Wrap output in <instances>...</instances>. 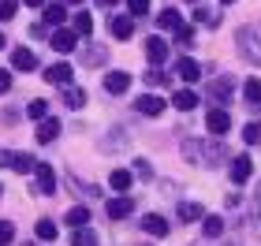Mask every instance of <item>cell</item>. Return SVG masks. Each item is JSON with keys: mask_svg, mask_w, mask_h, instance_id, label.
I'll return each instance as SVG.
<instances>
[{"mask_svg": "<svg viewBox=\"0 0 261 246\" xmlns=\"http://www.w3.org/2000/svg\"><path fill=\"white\" fill-rule=\"evenodd\" d=\"M205 127H209V134H228V127H231V112L228 108H213L209 116H205Z\"/></svg>", "mask_w": 261, "mask_h": 246, "instance_id": "1", "label": "cell"}, {"mask_svg": "<svg viewBox=\"0 0 261 246\" xmlns=\"http://www.w3.org/2000/svg\"><path fill=\"white\" fill-rule=\"evenodd\" d=\"M135 108H138L142 116H161L164 108H168V101L157 97V93H146V97H138V101H135Z\"/></svg>", "mask_w": 261, "mask_h": 246, "instance_id": "2", "label": "cell"}, {"mask_svg": "<svg viewBox=\"0 0 261 246\" xmlns=\"http://www.w3.org/2000/svg\"><path fill=\"white\" fill-rule=\"evenodd\" d=\"M105 90H109L112 97H120V93L130 90V75L127 71H109V75H105Z\"/></svg>", "mask_w": 261, "mask_h": 246, "instance_id": "3", "label": "cell"}, {"mask_svg": "<svg viewBox=\"0 0 261 246\" xmlns=\"http://www.w3.org/2000/svg\"><path fill=\"white\" fill-rule=\"evenodd\" d=\"M49 41H53V49H56V52H71V49H79V34H75V30H64V26L56 30Z\"/></svg>", "mask_w": 261, "mask_h": 246, "instance_id": "4", "label": "cell"}, {"mask_svg": "<svg viewBox=\"0 0 261 246\" xmlns=\"http://www.w3.org/2000/svg\"><path fill=\"white\" fill-rule=\"evenodd\" d=\"M146 56H149L153 67H161L164 60H168V41H164V38H149L146 41Z\"/></svg>", "mask_w": 261, "mask_h": 246, "instance_id": "5", "label": "cell"}, {"mask_svg": "<svg viewBox=\"0 0 261 246\" xmlns=\"http://www.w3.org/2000/svg\"><path fill=\"white\" fill-rule=\"evenodd\" d=\"M105 213H109L112 220H123V216H130V213H135V198H112V202L105 205Z\"/></svg>", "mask_w": 261, "mask_h": 246, "instance_id": "6", "label": "cell"}, {"mask_svg": "<svg viewBox=\"0 0 261 246\" xmlns=\"http://www.w3.org/2000/svg\"><path fill=\"white\" fill-rule=\"evenodd\" d=\"M34 175H38V190H45V194H53L56 190V172L49 168V164H34Z\"/></svg>", "mask_w": 261, "mask_h": 246, "instance_id": "7", "label": "cell"}, {"mask_svg": "<svg viewBox=\"0 0 261 246\" xmlns=\"http://www.w3.org/2000/svg\"><path fill=\"white\" fill-rule=\"evenodd\" d=\"M71 75H75V71H71V64H67V60L53 64V67H45V78H49V82H56V86H67V82H71Z\"/></svg>", "mask_w": 261, "mask_h": 246, "instance_id": "8", "label": "cell"}, {"mask_svg": "<svg viewBox=\"0 0 261 246\" xmlns=\"http://www.w3.org/2000/svg\"><path fill=\"white\" fill-rule=\"evenodd\" d=\"M11 67H19V71H34L38 60H34V52L27 49V45H19V49H11Z\"/></svg>", "mask_w": 261, "mask_h": 246, "instance_id": "9", "label": "cell"}, {"mask_svg": "<svg viewBox=\"0 0 261 246\" xmlns=\"http://www.w3.org/2000/svg\"><path fill=\"white\" fill-rule=\"evenodd\" d=\"M172 104H175L179 112H191V108H198V93H194L191 86H183V90L172 93Z\"/></svg>", "mask_w": 261, "mask_h": 246, "instance_id": "10", "label": "cell"}, {"mask_svg": "<svg viewBox=\"0 0 261 246\" xmlns=\"http://www.w3.org/2000/svg\"><path fill=\"white\" fill-rule=\"evenodd\" d=\"M250 172H254V160L250 157H235L231 160V183H246V179H250Z\"/></svg>", "mask_w": 261, "mask_h": 246, "instance_id": "11", "label": "cell"}, {"mask_svg": "<svg viewBox=\"0 0 261 246\" xmlns=\"http://www.w3.org/2000/svg\"><path fill=\"white\" fill-rule=\"evenodd\" d=\"M142 231H146V235H168V220L164 216H157V213H149V216H142Z\"/></svg>", "mask_w": 261, "mask_h": 246, "instance_id": "12", "label": "cell"}, {"mask_svg": "<svg viewBox=\"0 0 261 246\" xmlns=\"http://www.w3.org/2000/svg\"><path fill=\"white\" fill-rule=\"evenodd\" d=\"M175 216L183 220V224H194V220L205 216V209H201L198 202H179V209H175Z\"/></svg>", "mask_w": 261, "mask_h": 246, "instance_id": "13", "label": "cell"}, {"mask_svg": "<svg viewBox=\"0 0 261 246\" xmlns=\"http://www.w3.org/2000/svg\"><path fill=\"white\" fill-rule=\"evenodd\" d=\"M175 75H179L183 82H198V75H201V67H198V60H191V56H183V60L175 64Z\"/></svg>", "mask_w": 261, "mask_h": 246, "instance_id": "14", "label": "cell"}, {"mask_svg": "<svg viewBox=\"0 0 261 246\" xmlns=\"http://www.w3.org/2000/svg\"><path fill=\"white\" fill-rule=\"evenodd\" d=\"M60 138V120H41V127H38V142H56Z\"/></svg>", "mask_w": 261, "mask_h": 246, "instance_id": "15", "label": "cell"}, {"mask_svg": "<svg viewBox=\"0 0 261 246\" xmlns=\"http://www.w3.org/2000/svg\"><path fill=\"white\" fill-rule=\"evenodd\" d=\"M231 86H235V82H231V75H220V78L209 86V93H213L217 101H228V97H231Z\"/></svg>", "mask_w": 261, "mask_h": 246, "instance_id": "16", "label": "cell"}, {"mask_svg": "<svg viewBox=\"0 0 261 246\" xmlns=\"http://www.w3.org/2000/svg\"><path fill=\"white\" fill-rule=\"evenodd\" d=\"M112 34L127 41L130 34H135V19H130V15H116V19H112Z\"/></svg>", "mask_w": 261, "mask_h": 246, "instance_id": "17", "label": "cell"}, {"mask_svg": "<svg viewBox=\"0 0 261 246\" xmlns=\"http://www.w3.org/2000/svg\"><path fill=\"white\" fill-rule=\"evenodd\" d=\"M64 220H67L71 228H86V224H90V209H86V205H75V209H67Z\"/></svg>", "mask_w": 261, "mask_h": 246, "instance_id": "18", "label": "cell"}, {"mask_svg": "<svg viewBox=\"0 0 261 246\" xmlns=\"http://www.w3.org/2000/svg\"><path fill=\"white\" fill-rule=\"evenodd\" d=\"M157 22H161V30H179L183 26V19H179V11H175V8H164L157 15Z\"/></svg>", "mask_w": 261, "mask_h": 246, "instance_id": "19", "label": "cell"}, {"mask_svg": "<svg viewBox=\"0 0 261 246\" xmlns=\"http://www.w3.org/2000/svg\"><path fill=\"white\" fill-rule=\"evenodd\" d=\"M201 231H205V239L224 235V216H201Z\"/></svg>", "mask_w": 261, "mask_h": 246, "instance_id": "20", "label": "cell"}, {"mask_svg": "<svg viewBox=\"0 0 261 246\" xmlns=\"http://www.w3.org/2000/svg\"><path fill=\"white\" fill-rule=\"evenodd\" d=\"M34 235H38L41 242H53L56 239V224L53 220H38V224H34Z\"/></svg>", "mask_w": 261, "mask_h": 246, "instance_id": "21", "label": "cell"}, {"mask_svg": "<svg viewBox=\"0 0 261 246\" xmlns=\"http://www.w3.org/2000/svg\"><path fill=\"white\" fill-rule=\"evenodd\" d=\"M34 164H38V160H34L30 153H11V164H8V168H15V172H34Z\"/></svg>", "mask_w": 261, "mask_h": 246, "instance_id": "22", "label": "cell"}, {"mask_svg": "<svg viewBox=\"0 0 261 246\" xmlns=\"http://www.w3.org/2000/svg\"><path fill=\"white\" fill-rule=\"evenodd\" d=\"M71 246H97V235H93L90 228H75V235H71Z\"/></svg>", "mask_w": 261, "mask_h": 246, "instance_id": "23", "label": "cell"}, {"mask_svg": "<svg viewBox=\"0 0 261 246\" xmlns=\"http://www.w3.org/2000/svg\"><path fill=\"white\" fill-rule=\"evenodd\" d=\"M64 19H67V11H64L60 4L45 8V22H49V26H56V30H60V26H64Z\"/></svg>", "mask_w": 261, "mask_h": 246, "instance_id": "24", "label": "cell"}, {"mask_svg": "<svg viewBox=\"0 0 261 246\" xmlns=\"http://www.w3.org/2000/svg\"><path fill=\"white\" fill-rule=\"evenodd\" d=\"M243 93H246V101H250V104H261V82L257 78H246L243 82Z\"/></svg>", "mask_w": 261, "mask_h": 246, "instance_id": "25", "label": "cell"}, {"mask_svg": "<svg viewBox=\"0 0 261 246\" xmlns=\"http://www.w3.org/2000/svg\"><path fill=\"white\" fill-rule=\"evenodd\" d=\"M64 104L67 108H82L86 104V90H64Z\"/></svg>", "mask_w": 261, "mask_h": 246, "instance_id": "26", "label": "cell"}, {"mask_svg": "<svg viewBox=\"0 0 261 246\" xmlns=\"http://www.w3.org/2000/svg\"><path fill=\"white\" fill-rule=\"evenodd\" d=\"M90 30H93V19H90V11H79V15H75V34H82V38H86Z\"/></svg>", "mask_w": 261, "mask_h": 246, "instance_id": "27", "label": "cell"}, {"mask_svg": "<svg viewBox=\"0 0 261 246\" xmlns=\"http://www.w3.org/2000/svg\"><path fill=\"white\" fill-rule=\"evenodd\" d=\"M243 142H246V146H257V142H261V123H246Z\"/></svg>", "mask_w": 261, "mask_h": 246, "instance_id": "28", "label": "cell"}, {"mask_svg": "<svg viewBox=\"0 0 261 246\" xmlns=\"http://www.w3.org/2000/svg\"><path fill=\"white\" fill-rule=\"evenodd\" d=\"M109 183H112V190H127L130 186V172H112Z\"/></svg>", "mask_w": 261, "mask_h": 246, "instance_id": "29", "label": "cell"}, {"mask_svg": "<svg viewBox=\"0 0 261 246\" xmlns=\"http://www.w3.org/2000/svg\"><path fill=\"white\" fill-rule=\"evenodd\" d=\"M11 239H15V224H11V220H0V246H11Z\"/></svg>", "mask_w": 261, "mask_h": 246, "instance_id": "30", "label": "cell"}, {"mask_svg": "<svg viewBox=\"0 0 261 246\" xmlns=\"http://www.w3.org/2000/svg\"><path fill=\"white\" fill-rule=\"evenodd\" d=\"M45 112H49V101H30V108H27L30 120H45Z\"/></svg>", "mask_w": 261, "mask_h": 246, "instance_id": "31", "label": "cell"}, {"mask_svg": "<svg viewBox=\"0 0 261 246\" xmlns=\"http://www.w3.org/2000/svg\"><path fill=\"white\" fill-rule=\"evenodd\" d=\"M217 19H220L217 11H209V8H194V22H209V26H213Z\"/></svg>", "mask_w": 261, "mask_h": 246, "instance_id": "32", "label": "cell"}, {"mask_svg": "<svg viewBox=\"0 0 261 246\" xmlns=\"http://www.w3.org/2000/svg\"><path fill=\"white\" fill-rule=\"evenodd\" d=\"M194 38H198L194 26H179V30H175V41H179V45H194Z\"/></svg>", "mask_w": 261, "mask_h": 246, "instance_id": "33", "label": "cell"}, {"mask_svg": "<svg viewBox=\"0 0 261 246\" xmlns=\"http://www.w3.org/2000/svg\"><path fill=\"white\" fill-rule=\"evenodd\" d=\"M127 8H130V15H146V11H149V0H127Z\"/></svg>", "mask_w": 261, "mask_h": 246, "instance_id": "34", "label": "cell"}, {"mask_svg": "<svg viewBox=\"0 0 261 246\" xmlns=\"http://www.w3.org/2000/svg\"><path fill=\"white\" fill-rule=\"evenodd\" d=\"M15 8H19V0H0V19H11Z\"/></svg>", "mask_w": 261, "mask_h": 246, "instance_id": "35", "label": "cell"}, {"mask_svg": "<svg viewBox=\"0 0 261 246\" xmlns=\"http://www.w3.org/2000/svg\"><path fill=\"white\" fill-rule=\"evenodd\" d=\"M164 78H168V75H164L161 67H149V71H146V82H153V86H157V82H164Z\"/></svg>", "mask_w": 261, "mask_h": 246, "instance_id": "36", "label": "cell"}, {"mask_svg": "<svg viewBox=\"0 0 261 246\" xmlns=\"http://www.w3.org/2000/svg\"><path fill=\"white\" fill-rule=\"evenodd\" d=\"M8 90H11V71L0 67V93H8Z\"/></svg>", "mask_w": 261, "mask_h": 246, "instance_id": "37", "label": "cell"}, {"mask_svg": "<svg viewBox=\"0 0 261 246\" xmlns=\"http://www.w3.org/2000/svg\"><path fill=\"white\" fill-rule=\"evenodd\" d=\"M22 4H27V8H41L45 0H22Z\"/></svg>", "mask_w": 261, "mask_h": 246, "instance_id": "38", "label": "cell"}, {"mask_svg": "<svg viewBox=\"0 0 261 246\" xmlns=\"http://www.w3.org/2000/svg\"><path fill=\"white\" fill-rule=\"evenodd\" d=\"M116 4V0H97V8H112Z\"/></svg>", "mask_w": 261, "mask_h": 246, "instance_id": "39", "label": "cell"}, {"mask_svg": "<svg viewBox=\"0 0 261 246\" xmlns=\"http://www.w3.org/2000/svg\"><path fill=\"white\" fill-rule=\"evenodd\" d=\"M4 45H8V41H4V34H0V49H4Z\"/></svg>", "mask_w": 261, "mask_h": 246, "instance_id": "40", "label": "cell"}, {"mask_svg": "<svg viewBox=\"0 0 261 246\" xmlns=\"http://www.w3.org/2000/svg\"><path fill=\"white\" fill-rule=\"evenodd\" d=\"M220 4H235V0H220Z\"/></svg>", "mask_w": 261, "mask_h": 246, "instance_id": "41", "label": "cell"}, {"mask_svg": "<svg viewBox=\"0 0 261 246\" xmlns=\"http://www.w3.org/2000/svg\"><path fill=\"white\" fill-rule=\"evenodd\" d=\"M71 4H82V0H71Z\"/></svg>", "mask_w": 261, "mask_h": 246, "instance_id": "42", "label": "cell"}]
</instances>
